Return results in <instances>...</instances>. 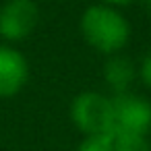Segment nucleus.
<instances>
[{
    "instance_id": "1",
    "label": "nucleus",
    "mask_w": 151,
    "mask_h": 151,
    "mask_svg": "<svg viewBox=\"0 0 151 151\" xmlns=\"http://www.w3.org/2000/svg\"><path fill=\"white\" fill-rule=\"evenodd\" d=\"M81 33L97 52L116 54L128 44L130 25L110 4H93L81 17Z\"/></svg>"
},
{
    "instance_id": "4",
    "label": "nucleus",
    "mask_w": 151,
    "mask_h": 151,
    "mask_svg": "<svg viewBox=\"0 0 151 151\" xmlns=\"http://www.w3.org/2000/svg\"><path fill=\"white\" fill-rule=\"evenodd\" d=\"M40 11L33 0H9L0 9V37L9 42L25 40L37 25Z\"/></svg>"
},
{
    "instance_id": "3",
    "label": "nucleus",
    "mask_w": 151,
    "mask_h": 151,
    "mask_svg": "<svg viewBox=\"0 0 151 151\" xmlns=\"http://www.w3.org/2000/svg\"><path fill=\"white\" fill-rule=\"evenodd\" d=\"M112 97L97 91L79 93L70 106V118L83 134L112 132Z\"/></svg>"
},
{
    "instance_id": "8",
    "label": "nucleus",
    "mask_w": 151,
    "mask_h": 151,
    "mask_svg": "<svg viewBox=\"0 0 151 151\" xmlns=\"http://www.w3.org/2000/svg\"><path fill=\"white\" fill-rule=\"evenodd\" d=\"M114 151H151L147 137H114Z\"/></svg>"
},
{
    "instance_id": "5",
    "label": "nucleus",
    "mask_w": 151,
    "mask_h": 151,
    "mask_svg": "<svg viewBox=\"0 0 151 151\" xmlns=\"http://www.w3.org/2000/svg\"><path fill=\"white\" fill-rule=\"evenodd\" d=\"M29 79L25 56L9 46H0V97L17 95Z\"/></svg>"
},
{
    "instance_id": "9",
    "label": "nucleus",
    "mask_w": 151,
    "mask_h": 151,
    "mask_svg": "<svg viewBox=\"0 0 151 151\" xmlns=\"http://www.w3.org/2000/svg\"><path fill=\"white\" fill-rule=\"evenodd\" d=\"M141 77H143V83L151 89V54L143 60V64H141Z\"/></svg>"
},
{
    "instance_id": "6",
    "label": "nucleus",
    "mask_w": 151,
    "mask_h": 151,
    "mask_svg": "<svg viewBox=\"0 0 151 151\" xmlns=\"http://www.w3.org/2000/svg\"><path fill=\"white\" fill-rule=\"evenodd\" d=\"M132 75H134V68L126 58L116 56V58H110L106 64V81L116 93L126 91V87L132 81Z\"/></svg>"
},
{
    "instance_id": "2",
    "label": "nucleus",
    "mask_w": 151,
    "mask_h": 151,
    "mask_svg": "<svg viewBox=\"0 0 151 151\" xmlns=\"http://www.w3.org/2000/svg\"><path fill=\"white\" fill-rule=\"evenodd\" d=\"M112 134L147 137L151 130V104L134 93H116L112 97Z\"/></svg>"
},
{
    "instance_id": "7",
    "label": "nucleus",
    "mask_w": 151,
    "mask_h": 151,
    "mask_svg": "<svg viewBox=\"0 0 151 151\" xmlns=\"http://www.w3.org/2000/svg\"><path fill=\"white\" fill-rule=\"evenodd\" d=\"M77 151H114V134L112 132L85 134Z\"/></svg>"
},
{
    "instance_id": "10",
    "label": "nucleus",
    "mask_w": 151,
    "mask_h": 151,
    "mask_svg": "<svg viewBox=\"0 0 151 151\" xmlns=\"http://www.w3.org/2000/svg\"><path fill=\"white\" fill-rule=\"evenodd\" d=\"M104 2L110 6H122V4H130L132 0H104Z\"/></svg>"
}]
</instances>
